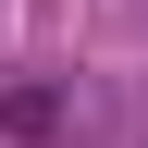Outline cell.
<instances>
[{"mask_svg":"<svg viewBox=\"0 0 148 148\" xmlns=\"http://www.w3.org/2000/svg\"><path fill=\"white\" fill-rule=\"evenodd\" d=\"M62 86H0V136H62Z\"/></svg>","mask_w":148,"mask_h":148,"instance_id":"obj_1","label":"cell"}]
</instances>
